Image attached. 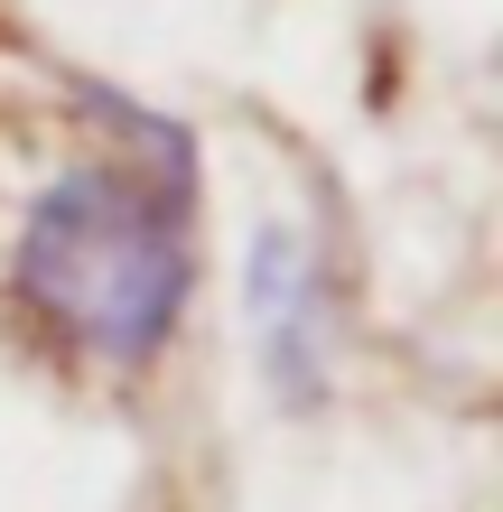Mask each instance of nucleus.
<instances>
[{"instance_id":"f03ea898","label":"nucleus","mask_w":503,"mask_h":512,"mask_svg":"<svg viewBox=\"0 0 503 512\" xmlns=\"http://www.w3.org/2000/svg\"><path fill=\"white\" fill-rule=\"evenodd\" d=\"M252 345L280 401L317 410V391L336 373V326H327V261L299 224H261L252 243Z\"/></svg>"},{"instance_id":"f257e3e1","label":"nucleus","mask_w":503,"mask_h":512,"mask_svg":"<svg viewBox=\"0 0 503 512\" xmlns=\"http://www.w3.org/2000/svg\"><path fill=\"white\" fill-rule=\"evenodd\" d=\"M196 298V233L177 177L131 159L56 168L10 233V308L75 373L140 382Z\"/></svg>"}]
</instances>
